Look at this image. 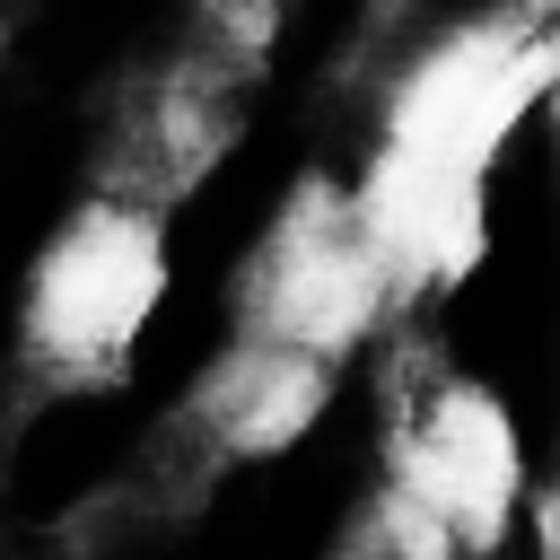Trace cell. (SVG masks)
I'll return each instance as SVG.
<instances>
[{
	"instance_id": "obj_4",
	"label": "cell",
	"mask_w": 560,
	"mask_h": 560,
	"mask_svg": "<svg viewBox=\"0 0 560 560\" xmlns=\"http://www.w3.org/2000/svg\"><path fill=\"white\" fill-rule=\"evenodd\" d=\"M376 289H385V262L359 245V228H315V236H289L280 271H271V350H341L368 315H376Z\"/></svg>"
},
{
	"instance_id": "obj_2",
	"label": "cell",
	"mask_w": 560,
	"mask_h": 560,
	"mask_svg": "<svg viewBox=\"0 0 560 560\" xmlns=\"http://www.w3.org/2000/svg\"><path fill=\"white\" fill-rule=\"evenodd\" d=\"M166 298V245L140 210H79L44 262H35V289H26V332L44 359H70V368H96L114 350L140 341V324L158 315Z\"/></svg>"
},
{
	"instance_id": "obj_3",
	"label": "cell",
	"mask_w": 560,
	"mask_h": 560,
	"mask_svg": "<svg viewBox=\"0 0 560 560\" xmlns=\"http://www.w3.org/2000/svg\"><path fill=\"white\" fill-rule=\"evenodd\" d=\"M402 499L420 508V525H438L455 542H490L499 534V516L516 499V438H508V411L481 385H455V394H438L420 411Z\"/></svg>"
},
{
	"instance_id": "obj_5",
	"label": "cell",
	"mask_w": 560,
	"mask_h": 560,
	"mask_svg": "<svg viewBox=\"0 0 560 560\" xmlns=\"http://www.w3.org/2000/svg\"><path fill=\"white\" fill-rule=\"evenodd\" d=\"M315 411H324V359H306V350H262L254 359V385L228 402V420H236L245 446H280Z\"/></svg>"
},
{
	"instance_id": "obj_1",
	"label": "cell",
	"mask_w": 560,
	"mask_h": 560,
	"mask_svg": "<svg viewBox=\"0 0 560 560\" xmlns=\"http://www.w3.org/2000/svg\"><path fill=\"white\" fill-rule=\"evenodd\" d=\"M542 70H551V44L542 35H499V26L446 35L394 88V114H385V149L376 158H402L420 175H446V184H472L481 192L499 140L542 96Z\"/></svg>"
}]
</instances>
